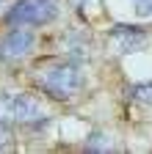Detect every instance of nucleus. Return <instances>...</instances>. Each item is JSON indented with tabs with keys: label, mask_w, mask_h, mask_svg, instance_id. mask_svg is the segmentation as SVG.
<instances>
[{
	"label": "nucleus",
	"mask_w": 152,
	"mask_h": 154,
	"mask_svg": "<svg viewBox=\"0 0 152 154\" xmlns=\"http://www.w3.org/2000/svg\"><path fill=\"white\" fill-rule=\"evenodd\" d=\"M39 83L53 99H69V96H75L80 91L83 74L75 63H55L39 74Z\"/></svg>",
	"instance_id": "obj_1"
},
{
	"label": "nucleus",
	"mask_w": 152,
	"mask_h": 154,
	"mask_svg": "<svg viewBox=\"0 0 152 154\" xmlns=\"http://www.w3.org/2000/svg\"><path fill=\"white\" fill-rule=\"evenodd\" d=\"M58 19V0H17L8 8V25H47Z\"/></svg>",
	"instance_id": "obj_2"
},
{
	"label": "nucleus",
	"mask_w": 152,
	"mask_h": 154,
	"mask_svg": "<svg viewBox=\"0 0 152 154\" xmlns=\"http://www.w3.org/2000/svg\"><path fill=\"white\" fill-rule=\"evenodd\" d=\"M39 119H42V107L33 96H25V94H3L0 96V121L31 124Z\"/></svg>",
	"instance_id": "obj_3"
},
{
	"label": "nucleus",
	"mask_w": 152,
	"mask_h": 154,
	"mask_svg": "<svg viewBox=\"0 0 152 154\" xmlns=\"http://www.w3.org/2000/svg\"><path fill=\"white\" fill-rule=\"evenodd\" d=\"M147 33L136 25H116L111 30V50L116 55H130V52H141L147 47Z\"/></svg>",
	"instance_id": "obj_4"
},
{
	"label": "nucleus",
	"mask_w": 152,
	"mask_h": 154,
	"mask_svg": "<svg viewBox=\"0 0 152 154\" xmlns=\"http://www.w3.org/2000/svg\"><path fill=\"white\" fill-rule=\"evenodd\" d=\"M33 47V33L31 30H8L0 38V58L3 61H17L25 58Z\"/></svg>",
	"instance_id": "obj_5"
},
{
	"label": "nucleus",
	"mask_w": 152,
	"mask_h": 154,
	"mask_svg": "<svg viewBox=\"0 0 152 154\" xmlns=\"http://www.w3.org/2000/svg\"><path fill=\"white\" fill-rule=\"evenodd\" d=\"M133 96H136L141 105H152V80H149V83H138V85H133Z\"/></svg>",
	"instance_id": "obj_6"
},
{
	"label": "nucleus",
	"mask_w": 152,
	"mask_h": 154,
	"mask_svg": "<svg viewBox=\"0 0 152 154\" xmlns=\"http://www.w3.org/2000/svg\"><path fill=\"white\" fill-rule=\"evenodd\" d=\"M86 149L89 151H102V149H111V140H108V135H91V138L86 140Z\"/></svg>",
	"instance_id": "obj_7"
},
{
	"label": "nucleus",
	"mask_w": 152,
	"mask_h": 154,
	"mask_svg": "<svg viewBox=\"0 0 152 154\" xmlns=\"http://www.w3.org/2000/svg\"><path fill=\"white\" fill-rule=\"evenodd\" d=\"M11 143H14V132H11V124L0 121V151H3V149H8Z\"/></svg>",
	"instance_id": "obj_8"
},
{
	"label": "nucleus",
	"mask_w": 152,
	"mask_h": 154,
	"mask_svg": "<svg viewBox=\"0 0 152 154\" xmlns=\"http://www.w3.org/2000/svg\"><path fill=\"white\" fill-rule=\"evenodd\" d=\"M138 17H152V0H133Z\"/></svg>",
	"instance_id": "obj_9"
},
{
	"label": "nucleus",
	"mask_w": 152,
	"mask_h": 154,
	"mask_svg": "<svg viewBox=\"0 0 152 154\" xmlns=\"http://www.w3.org/2000/svg\"><path fill=\"white\" fill-rule=\"evenodd\" d=\"M0 3H3V0H0Z\"/></svg>",
	"instance_id": "obj_10"
}]
</instances>
